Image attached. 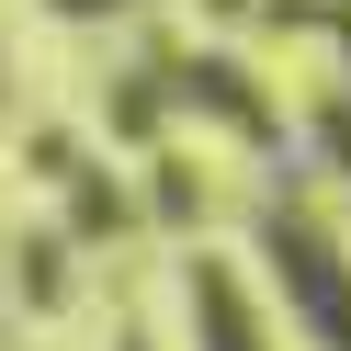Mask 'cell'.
Listing matches in <instances>:
<instances>
[{
  "mask_svg": "<svg viewBox=\"0 0 351 351\" xmlns=\"http://www.w3.org/2000/svg\"><path fill=\"white\" fill-rule=\"evenodd\" d=\"M261 250H272V272L295 283L306 328H317L328 351H351V261L328 250L317 227H306V204H272V215H261Z\"/></svg>",
  "mask_w": 351,
  "mask_h": 351,
  "instance_id": "cell-1",
  "label": "cell"
},
{
  "mask_svg": "<svg viewBox=\"0 0 351 351\" xmlns=\"http://www.w3.org/2000/svg\"><path fill=\"white\" fill-rule=\"evenodd\" d=\"M193 328H204V351H261L250 306H238V272L227 261H193Z\"/></svg>",
  "mask_w": 351,
  "mask_h": 351,
  "instance_id": "cell-2",
  "label": "cell"
},
{
  "mask_svg": "<svg viewBox=\"0 0 351 351\" xmlns=\"http://www.w3.org/2000/svg\"><path fill=\"white\" fill-rule=\"evenodd\" d=\"M23 306H69V250H46V238L23 250Z\"/></svg>",
  "mask_w": 351,
  "mask_h": 351,
  "instance_id": "cell-3",
  "label": "cell"
},
{
  "mask_svg": "<svg viewBox=\"0 0 351 351\" xmlns=\"http://www.w3.org/2000/svg\"><path fill=\"white\" fill-rule=\"evenodd\" d=\"M317 147H328V159L351 170V102H328V114H317Z\"/></svg>",
  "mask_w": 351,
  "mask_h": 351,
  "instance_id": "cell-4",
  "label": "cell"
},
{
  "mask_svg": "<svg viewBox=\"0 0 351 351\" xmlns=\"http://www.w3.org/2000/svg\"><path fill=\"white\" fill-rule=\"evenodd\" d=\"M328 34H340V57H351V12H328Z\"/></svg>",
  "mask_w": 351,
  "mask_h": 351,
  "instance_id": "cell-5",
  "label": "cell"
},
{
  "mask_svg": "<svg viewBox=\"0 0 351 351\" xmlns=\"http://www.w3.org/2000/svg\"><path fill=\"white\" fill-rule=\"evenodd\" d=\"M57 12H114V0H57Z\"/></svg>",
  "mask_w": 351,
  "mask_h": 351,
  "instance_id": "cell-6",
  "label": "cell"
},
{
  "mask_svg": "<svg viewBox=\"0 0 351 351\" xmlns=\"http://www.w3.org/2000/svg\"><path fill=\"white\" fill-rule=\"evenodd\" d=\"M125 351H147V340H125Z\"/></svg>",
  "mask_w": 351,
  "mask_h": 351,
  "instance_id": "cell-7",
  "label": "cell"
}]
</instances>
